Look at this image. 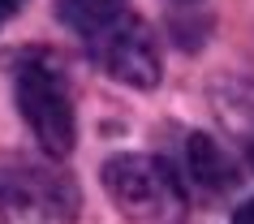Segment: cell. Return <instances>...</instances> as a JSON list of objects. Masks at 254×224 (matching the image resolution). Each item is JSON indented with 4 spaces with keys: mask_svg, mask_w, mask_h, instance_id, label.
I'll return each instance as SVG.
<instances>
[{
    "mask_svg": "<svg viewBox=\"0 0 254 224\" xmlns=\"http://www.w3.org/2000/svg\"><path fill=\"white\" fill-rule=\"evenodd\" d=\"M56 17L69 26V35L82 43V52L104 69L108 78L151 91L160 82V48L155 35L134 9L121 0H61Z\"/></svg>",
    "mask_w": 254,
    "mask_h": 224,
    "instance_id": "1",
    "label": "cell"
},
{
    "mask_svg": "<svg viewBox=\"0 0 254 224\" xmlns=\"http://www.w3.org/2000/svg\"><path fill=\"white\" fill-rule=\"evenodd\" d=\"M13 99L22 121L30 125L35 143L52 159H65L78 143V112H73V86H69L65 69L56 65L48 52L22 56L13 69Z\"/></svg>",
    "mask_w": 254,
    "mask_h": 224,
    "instance_id": "2",
    "label": "cell"
},
{
    "mask_svg": "<svg viewBox=\"0 0 254 224\" xmlns=\"http://www.w3.org/2000/svg\"><path fill=\"white\" fill-rule=\"evenodd\" d=\"M104 190L117 203V211L134 224H160L173 220L186 207V190L173 164L160 155H112L104 164Z\"/></svg>",
    "mask_w": 254,
    "mask_h": 224,
    "instance_id": "3",
    "label": "cell"
},
{
    "mask_svg": "<svg viewBox=\"0 0 254 224\" xmlns=\"http://www.w3.org/2000/svg\"><path fill=\"white\" fill-rule=\"evenodd\" d=\"M82 190L56 168H0V224H73Z\"/></svg>",
    "mask_w": 254,
    "mask_h": 224,
    "instance_id": "4",
    "label": "cell"
},
{
    "mask_svg": "<svg viewBox=\"0 0 254 224\" xmlns=\"http://www.w3.org/2000/svg\"><path fill=\"white\" fill-rule=\"evenodd\" d=\"M186 168H190V177H194V185L207 190V194H228V190L241 181L233 155L215 143L211 134H190V143H186Z\"/></svg>",
    "mask_w": 254,
    "mask_h": 224,
    "instance_id": "5",
    "label": "cell"
},
{
    "mask_svg": "<svg viewBox=\"0 0 254 224\" xmlns=\"http://www.w3.org/2000/svg\"><path fill=\"white\" fill-rule=\"evenodd\" d=\"M215 112H220V121L233 130V138H237L246 164L254 168V91L233 86V91L224 95L220 86H215Z\"/></svg>",
    "mask_w": 254,
    "mask_h": 224,
    "instance_id": "6",
    "label": "cell"
},
{
    "mask_svg": "<svg viewBox=\"0 0 254 224\" xmlns=\"http://www.w3.org/2000/svg\"><path fill=\"white\" fill-rule=\"evenodd\" d=\"M22 4H26V0H0V26H4L9 17H17V13H22Z\"/></svg>",
    "mask_w": 254,
    "mask_h": 224,
    "instance_id": "7",
    "label": "cell"
},
{
    "mask_svg": "<svg viewBox=\"0 0 254 224\" xmlns=\"http://www.w3.org/2000/svg\"><path fill=\"white\" fill-rule=\"evenodd\" d=\"M228 224H254V198H250V203H241V207L233 211V220H228Z\"/></svg>",
    "mask_w": 254,
    "mask_h": 224,
    "instance_id": "8",
    "label": "cell"
},
{
    "mask_svg": "<svg viewBox=\"0 0 254 224\" xmlns=\"http://www.w3.org/2000/svg\"><path fill=\"white\" fill-rule=\"evenodd\" d=\"M177 4H194V0H177Z\"/></svg>",
    "mask_w": 254,
    "mask_h": 224,
    "instance_id": "9",
    "label": "cell"
}]
</instances>
